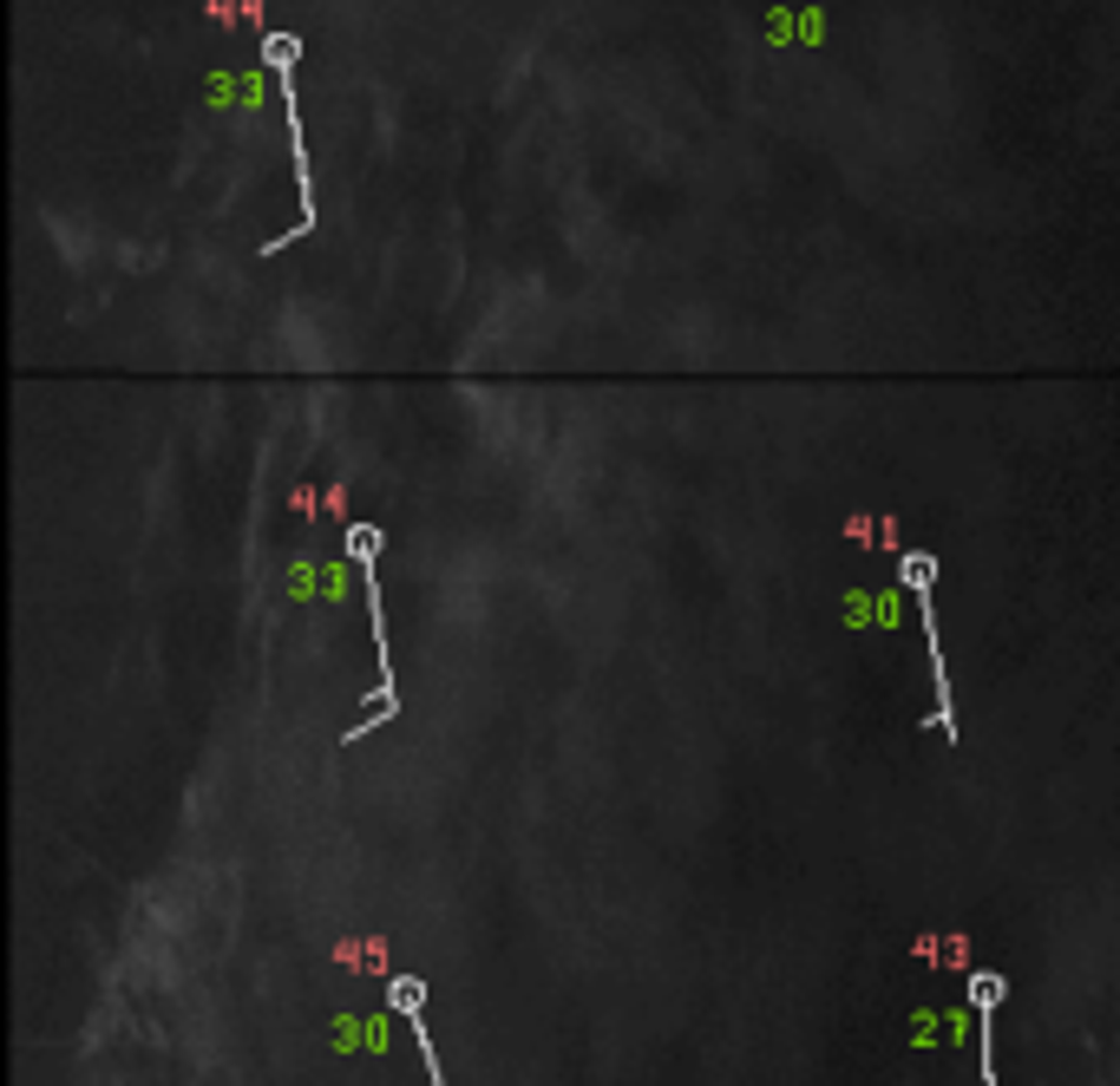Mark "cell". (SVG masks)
<instances>
[{
    "mask_svg": "<svg viewBox=\"0 0 1120 1086\" xmlns=\"http://www.w3.org/2000/svg\"><path fill=\"white\" fill-rule=\"evenodd\" d=\"M387 1001H393V1015H407V1021H420V1001H426V988H420V982H407V975H400V982L387 988Z\"/></svg>",
    "mask_w": 1120,
    "mask_h": 1086,
    "instance_id": "obj_1",
    "label": "cell"
},
{
    "mask_svg": "<svg viewBox=\"0 0 1120 1086\" xmlns=\"http://www.w3.org/2000/svg\"><path fill=\"white\" fill-rule=\"evenodd\" d=\"M348 550H354L361 569H374V556H380V531H374V524H348Z\"/></svg>",
    "mask_w": 1120,
    "mask_h": 1086,
    "instance_id": "obj_2",
    "label": "cell"
},
{
    "mask_svg": "<svg viewBox=\"0 0 1120 1086\" xmlns=\"http://www.w3.org/2000/svg\"><path fill=\"white\" fill-rule=\"evenodd\" d=\"M295 53H302V46H295V40H289V33H269V59H276V66H289V59H295Z\"/></svg>",
    "mask_w": 1120,
    "mask_h": 1086,
    "instance_id": "obj_3",
    "label": "cell"
}]
</instances>
